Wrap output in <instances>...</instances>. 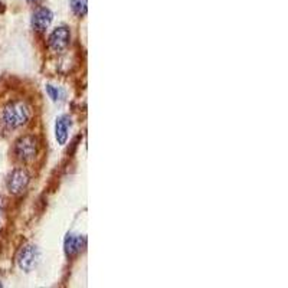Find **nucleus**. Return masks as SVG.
Returning <instances> with one entry per match:
<instances>
[{"mask_svg":"<svg viewBox=\"0 0 288 288\" xmlns=\"http://www.w3.org/2000/svg\"><path fill=\"white\" fill-rule=\"evenodd\" d=\"M46 93H48V95H49L50 98L53 101H59L62 100V97H64V93L59 89V88H57V86L50 85V84H48L46 85Z\"/></svg>","mask_w":288,"mask_h":288,"instance_id":"obj_10","label":"nucleus"},{"mask_svg":"<svg viewBox=\"0 0 288 288\" xmlns=\"http://www.w3.org/2000/svg\"><path fill=\"white\" fill-rule=\"evenodd\" d=\"M29 118H30V108L23 101H13L7 104L2 114V120L9 129H19L29 121Z\"/></svg>","mask_w":288,"mask_h":288,"instance_id":"obj_1","label":"nucleus"},{"mask_svg":"<svg viewBox=\"0 0 288 288\" xmlns=\"http://www.w3.org/2000/svg\"><path fill=\"white\" fill-rule=\"evenodd\" d=\"M39 258V251L35 245H25L17 255V265L23 271H30L36 265Z\"/></svg>","mask_w":288,"mask_h":288,"instance_id":"obj_4","label":"nucleus"},{"mask_svg":"<svg viewBox=\"0 0 288 288\" xmlns=\"http://www.w3.org/2000/svg\"><path fill=\"white\" fill-rule=\"evenodd\" d=\"M0 287H2V282H0Z\"/></svg>","mask_w":288,"mask_h":288,"instance_id":"obj_13","label":"nucleus"},{"mask_svg":"<svg viewBox=\"0 0 288 288\" xmlns=\"http://www.w3.org/2000/svg\"><path fill=\"white\" fill-rule=\"evenodd\" d=\"M71 9L77 16H85L88 12V2L86 0H71Z\"/></svg>","mask_w":288,"mask_h":288,"instance_id":"obj_9","label":"nucleus"},{"mask_svg":"<svg viewBox=\"0 0 288 288\" xmlns=\"http://www.w3.org/2000/svg\"><path fill=\"white\" fill-rule=\"evenodd\" d=\"M30 176L25 169H14L7 177V190L12 194H21L26 190Z\"/></svg>","mask_w":288,"mask_h":288,"instance_id":"obj_3","label":"nucleus"},{"mask_svg":"<svg viewBox=\"0 0 288 288\" xmlns=\"http://www.w3.org/2000/svg\"><path fill=\"white\" fill-rule=\"evenodd\" d=\"M38 153V141L35 137L23 136L14 143V154L22 161H29Z\"/></svg>","mask_w":288,"mask_h":288,"instance_id":"obj_2","label":"nucleus"},{"mask_svg":"<svg viewBox=\"0 0 288 288\" xmlns=\"http://www.w3.org/2000/svg\"><path fill=\"white\" fill-rule=\"evenodd\" d=\"M71 127V118L68 115H61L57 120V125H55V137H57L58 143L64 146L68 140V131Z\"/></svg>","mask_w":288,"mask_h":288,"instance_id":"obj_8","label":"nucleus"},{"mask_svg":"<svg viewBox=\"0 0 288 288\" xmlns=\"http://www.w3.org/2000/svg\"><path fill=\"white\" fill-rule=\"evenodd\" d=\"M29 2H35V0H29Z\"/></svg>","mask_w":288,"mask_h":288,"instance_id":"obj_12","label":"nucleus"},{"mask_svg":"<svg viewBox=\"0 0 288 288\" xmlns=\"http://www.w3.org/2000/svg\"><path fill=\"white\" fill-rule=\"evenodd\" d=\"M85 246V238L75 233H69L65 238V252L68 257H74L82 251V248Z\"/></svg>","mask_w":288,"mask_h":288,"instance_id":"obj_7","label":"nucleus"},{"mask_svg":"<svg viewBox=\"0 0 288 288\" xmlns=\"http://www.w3.org/2000/svg\"><path fill=\"white\" fill-rule=\"evenodd\" d=\"M52 17H53V14H52V12H50L49 9L41 7V9H38L35 13H33V16H32V26H33L36 30L43 32V30H46L48 26L50 25Z\"/></svg>","mask_w":288,"mask_h":288,"instance_id":"obj_6","label":"nucleus"},{"mask_svg":"<svg viewBox=\"0 0 288 288\" xmlns=\"http://www.w3.org/2000/svg\"><path fill=\"white\" fill-rule=\"evenodd\" d=\"M2 212H3V201L0 199V213H2Z\"/></svg>","mask_w":288,"mask_h":288,"instance_id":"obj_11","label":"nucleus"},{"mask_svg":"<svg viewBox=\"0 0 288 288\" xmlns=\"http://www.w3.org/2000/svg\"><path fill=\"white\" fill-rule=\"evenodd\" d=\"M69 39H71L69 29L65 28V26H59V28H57L50 33L49 48L53 52H62V50L68 48Z\"/></svg>","mask_w":288,"mask_h":288,"instance_id":"obj_5","label":"nucleus"}]
</instances>
